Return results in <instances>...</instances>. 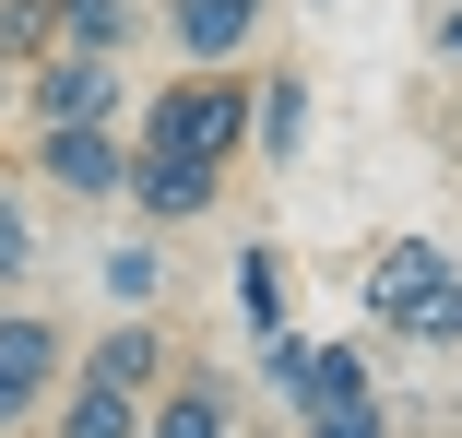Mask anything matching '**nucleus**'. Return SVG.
<instances>
[{"mask_svg":"<svg viewBox=\"0 0 462 438\" xmlns=\"http://www.w3.org/2000/svg\"><path fill=\"white\" fill-rule=\"evenodd\" d=\"M36 260H48V249H36V202L0 178V297H13V285H36Z\"/></svg>","mask_w":462,"mask_h":438,"instance_id":"f3484780","label":"nucleus"},{"mask_svg":"<svg viewBox=\"0 0 462 438\" xmlns=\"http://www.w3.org/2000/svg\"><path fill=\"white\" fill-rule=\"evenodd\" d=\"M96 285H107V308H154V297H166V237H154V225L107 237V249H96Z\"/></svg>","mask_w":462,"mask_h":438,"instance_id":"ddd939ff","label":"nucleus"},{"mask_svg":"<svg viewBox=\"0 0 462 438\" xmlns=\"http://www.w3.org/2000/svg\"><path fill=\"white\" fill-rule=\"evenodd\" d=\"M60 379H71V332H60L48 308H0V438L36 426Z\"/></svg>","mask_w":462,"mask_h":438,"instance_id":"7ed1b4c3","label":"nucleus"},{"mask_svg":"<svg viewBox=\"0 0 462 438\" xmlns=\"http://www.w3.org/2000/svg\"><path fill=\"white\" fill-rule=\"evenodd\" d=\"M166 368H178V343L154 332V308H119V320H107L96 343H83V379H107V391H131V403H143V391H154Z\"/></svg>","mask_w":462,"mask_h":438,"instance_id":"1a4fd4ad","label":"nucleus"},{"mask_svg":"<svg viewBox=\"0 0 462 438\" xmlns=\"http://www.w3.org/2000/svg\"><path fill=\"white\" fill-rule=\"evenodd\" d=\"M226 285H237V320H249V332H273V320L297 308V273H285V249H273V237L237 249V273H226Z\"/></svg>","mask_w":462,"mask_h":438,"instance_id":"2eb2a0df","label":"nucleus"},{"mask_svg":"<svg viewBox=\"0 0 462 438\" xmlns=\"http://www.w3.org/2000/svg\"><path fill=\"white\" fill-rule=\"evenodd\" d=\"M367 391H380V356H367V343H320V332H309V368H297V403H285V415L367 403Z\"/></svg>","mask_w":462,"mask_h":438,"instance_id":"9b49d317","label":"nucleus"},{"mask_svg":"<svg viewBox=\"0 0 462 438\" xmlns=\"http://www.w3.org/2000/svg\"><path fill=\"white\" fill-rule=\"evenodd\" d=\"M24 166H36L60 202H119V178H131V131H119V119H48V131L24 142Z\"/></svg>","mask_w":462,"mask_h":438,"instance_id":"f03ea898","label":"nucleus"},{"mask_svg":"<svg viewBox=\"0 0 462 438\" xmlns=\"http://www.w3.org/2000/svg\"><path fill=\"white\" fill-rule=\"evenodd\" d=\"M13 107H24V71H13V59H0V119H13Z\"/></svg>","mask_w":462,"mask_h":438,"instance_id":"aec40b11","label":"nucleus"},{"mask_svg":"<svg viewBox=\"0 0 462 438\" xmlns=\"http://www.w3.org/2000/svg\"><path fill=\"white\" fill-rule=\"evenodd\" d=\"M131 107V83H119V59H96V48H48V59H24V131H48V119H119Z\"/></svg>","mask_w":462,"mask_h":438,"instance_id":"20e7f679","label":"nucleus"},{"mask_svg":"<svg viewBox=\"0 0 462 438\" xmlns=\"http://www.w3.org/2000/svg\"><path fill=\"white\" fill-rule=\"evenodd\" d=\"M48 438H143V403L107 379H60L48 391Z\"/></svg>","mask_w":462,"mask_h":438,"instance_id":"f8f14e48","label":"nucleus"},{"mask_svg":"<svg viewBox=\"0 0 462 438\" xmlns=\"http://www.w3.org/2000/svg\"><path fill=\"white\" fill-rule=\"evenodd\" d=\"M392 343H415V356H462V260H450V273L415 297V320H403Z\"/></svg>","mask_w":462,"mask_h":438,"instance_id":"dca6fc26","label":"nucleus"},{"mask_svg":"<svg viewBox=\"0 0 462 438\" xmlns=\"http://www.w3.org/2000/svg\"><path fill=\"white\" fill-rule=\"evenodd\" d=\"M119 202H131V225H154V237H178V225H202V214L226 202V166H202V154H154V142H131V178H119Z\"/></svg>","mask_w":462,"mask_h":438,"instance_id":"39448f33","label":"nucleus"},{"mask_svg":"<svg viewBox=\"0 0 462 438\" xmlns=\"http://www.w3.org/2000/svg\"><path fill=\"white\" fill-rule=\"evenodd\" d=\"M48 24H60V48L131 59V36H143V0H48Z\"/></svg>","mask_w":462,"mask_h":438,"instance_id":"4468645a","label":"nucleus"},{"mask_svg":"<svg viewBox=\"0 0 462 438\" xmlns=\"http://www.w3.org/2000/svg\"><path fill=\"white\" fill-rule=\"evenodd\" d=\"M309 131H320L309 71H285V59H273V71L249 83V166H297V154H309Z\"/></svg>","mask_w":462,"mask_h":438,"instance_id":"6e6552de","label":"nucleus"},{"mask_svg":"<svg viewBox=\"0 0 462 438\" xmlns=\"http://www.w3.org/2000/svg\"><path fill=\"white\" fill-rule=\"evenodd\" d=\"M297 438H392V403L367 391V403H320V415H297Z\"/></svg>","mask_w":462,"mask_h":438,"instance_id":"a211bd4d","label":"nucleus"},{"mask_svg":"<svg viewBox=\"0 0 462 438\" xmlns=\"http://www.w3.org/2000/svg\"><path fill=\"white\" fill-rule=\"evenodd\" d=\"M166 48H178V71H237L261 36H273V0H166Z\"/></svg>","mask_w":462,"mask_h":438,"instance_id":"423d86ee","label":"nucleus"},{"mask_svg":"<svg viewBox=\"0 0 462 438\" xmlns=\"http://www.w3.org/2000/svg\"><path fill=\"white\" fill-rule=\"evenodd\" d=\"M427 48H439V71H462V0H439V13H427Z\"/></svg>","mask_w":462,"mask_h":438,"instance_id":"6ab92c4d","label":"nucleus"},{"mask_svg":"<svg viewBox=\"0 0 462 438\" xmlns=\"http://www.w3.org/2000/svg\"><path fill=\"white\" fill-rule=\"evenodd\" d=\"M131 142L202 154V166H249V71H166L143 96V119H131Z\"/></svg>","mask_w":462,"mask_h":438,"instance_id":"f257e3e1","label":"nucleus"},{"mask_svg":"<svg viewBox=\"0 0 462 438\" xmlns=\"http://www.w3.org/2000/svg\"><path fill=\"white\" fill-rule=\"evenodd\" d=\"M143 438H226V379L214 368H166L143 391Z\"/></svg>","mask_w":462,"mask_h":438,"instance_id":"9d476101","label":"nucleus"},{"mask_svg":"<svg viewBox=\"0 0 462 438\" xmlns=\"http://www.w3.org/2000/svg\"><path fill=\"white\" fill-rule=\"evenodd\" d=\"M439 273H450L439 237H380V249H367V273H356V320H367V332H403L415 297H427Z\"/></svg>","mask_w":462,"mask_h":438,"instance_id":"0eeeda50","label":"nucleus"}]
</instances>
